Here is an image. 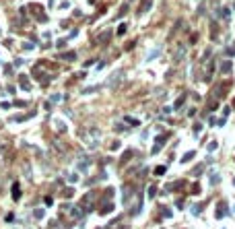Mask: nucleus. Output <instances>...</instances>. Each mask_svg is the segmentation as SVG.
Returning a JSON list of instances; mask_svg holds the SVG:
<instances>
[{
    "instance_id": "1",
    "label": "nucleus",
    "mask_w": 235,
    "mask_h": 229,
    "mask_svg": "<svg viewBox=\"0 0 235 229\" xmlns=\"http://www.w3.org/2000/svg\"><path fill=\"white\" fill-rule=\"evenodd\" d=\"M151 2H153V0H144V2H142V6L138 8V15H140V12H146V10L151 8Z\"/></svg>"
},
{
    "instance_id": "2",
    "label": "nucleus",
    "mask_w": 235,
    "mask_h": 229,
    "mask_svg": "<svg viewBox=\"0 0 235 229\" xmlns=\"http://www.w3.org/2000/svg\"><path fill=\"white\" fill-rule=\"evenodd\" d=\"M19 196H21V190H19V184H15V188H12V198L17 200Z\"/></svg>"
},
{
    "instance_id": "3",
    "label": "nucleus",
    "mask_w": 235,
    "mask_h": 229,
    "mask_svg": "<svg viewBox=\"0 0 235 229\" xmlns=\"http://www.w3.org/2000/svg\"><path fill=\"white\" fill-rule=\"evenodd\" d=\"M221 70H223V72H229V70H231V64H229V62L221 64Z\"/></svg>"
},
{
    "instance_id": "4",
    "label": "nucleus",
    "mask_w": 235,
    "mask_h": 229,
    "mask_svg": "<svg viewBox=\"0 0 235 229\" xmlns=\"http://www.w3.org/2000/svg\"><path fill=\"white\" fill-rule=\"evenodd\" d=\"M155 174H157V176H163V174H165V167H157Z\"/></svg>"
}]
</instances>
